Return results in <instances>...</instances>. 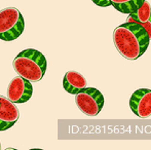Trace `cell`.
<instances>
[{"instance_id": "9c48e42d", "label": "cell", "mask_w": 151, "mask_h": 150, "mask_svg": "<svg viewBox=\"0 0 151 150\" xmlns=\"http://www.w3.org/2000/svg\"><path fill=\"white\" fill-rule=\"evenodd\" d=\"M88 86V81L81 73L77 71H68L64 76L63 88L67 93L71 95H76L81 90Z\"/></svg>"}, {"instance_id": "6da1fadb", "label": "cell", "mask_w": 151, "mask_h": 150, "mask_svg": "<svg viewBox=\"0 0 151 150\" xmlns=\"http://www.w3.org/2000/svg\"><path fill=\"white\" fill-rule=\"evenodd\" d=\"M113 41L117 52L123 58L135 61L147 50L150 39L148 33L140 24L125 22L114 29Z\"/></svg>"}, {"instance_id": "7a4b0ae2", "label": "cell", "mask_w": 151, "mask_h": 150, "mask_svg": "<svg viewBox=\"0 0 151 150\" xmlns=\"http://www.w3.org/2000/svg\"><path fill=\"white\" fill-rule=\"evenodd\" d=\"M12 66L18 75L30 82H38L45 74L46 59L37 50L28 48L14 58Z\"/></svg>"}, {"instance_id": "277c9868", "label": "cell", "mask_w": 151, "mask_h": 150, "mask_svg": "<svg viewBox=\"0 0 151 150\" xmlns=\"http://www.w3.org/2000/svg\"><path fill=\"white\" fill-rule=\"evenodd\" d=\"M105 99L99 90L95 88H88L81 90L76 94L75 103L79 110L88 116L98 115L103 109Z\"/></svg>"}, {"instance_id": "5b68a950", "label": "cell", "mask_w": 151, "mask_h": 150, "mask_svg": "<svg viewBox=\"0 0 151 150\" xmlns=\"http://www.w3.org/2000/svg\"><path fill=\"white\" fill-rule=\"evenodd\" d=\"M33 94L32 82L23 78L22 76H16L10 80L7 88V98L14 104H22L30 100Z\"/></svg>"}, {"instance_id": "ba28073f", "label": "cell", "mask_w": 151, "mask_h": 150, "mask_svg": "<svg viewBox=\"0 0 151 150\" xmlns=\"http://www.w3.org/2000/svg\"><path fill=\"white\" fill-rule=\"evenodd\" d=\"M127 22H136L140 24L148 33L149 39H151V6L149 2L145 0L137 10L129 14Z\"/></svg>"}, {"instance_id": "30bf717a", "label": "cell", "mask_w": 151, "mask_h": 150, "mask_svg": "<svg viewBox=\"0 0 151 150\" xmlns=\"http://www.w3.org/2000/svg\"><path fill=\"white\" fill-rule=\"evenodd\" d=\"M145 0H110L111 5L121 14H132L137 10Z\"/></svg>"}, {"instance_id": "8992f818", "label": "cell", "mask_w": 151, "mask_h": 150, "mask_svg": "<svg viewBox=\"0 0 151 150\" xmlns=\"http://www.w3.org/2000/svg\"><path fill=\"white\" fill-rule=\"evenodd\" d=\"M129 107L132 111L140 118H148L151 116V90L139 88L129 99Z\"/></svg>"}, {"instance_id": "52a82bcc", "label": "cell", "mask_w": 151, "mask_h": 150, "mask_svg": "<svg viewBox=\"0 0 151 150\" xmlns=\"http://www.w3.org/2000/svg\"><path fill=\"white\" fill-rule=\"evenodd\" d=\"M20 117V112L16 104L8 98L0 96V131L10 128Z\"/></svg>"}, {"instance_id": "3957f363", "label": "cell", "mask_w": 151, "mask_h": 150, "mask_svg": "<svg viewBox=\"0 0 151 150\" xmlns=\"http://www.w3.org/2000/svg\"><path fill=\"white\" fill-rule=\"evenodd\" d=\"M24 29L25 21L18 8L7 7L0 10V39L16 40L22 35Z\"/></svg>"}, {"instance_id": "8fae6325", "label": "cell", "mask_w": 151, "mask_h": 150, "mask_svg": "<svg viewBox=\"0 0 151 150\" xmlns=\"http://www.w3.org/2000/svg\"><path fill=\"white\" fill-rule=\"evenodd\" d=\"M96 5L100 6V7H107V6L111 5L110 0H91Z\"/></svg>"}, {"instance_id": "7c38bea8", "label": "cell", "mask_w": 151, "mask_h": 150, "mask_svg": "<svg viewBox=\"0 0 151 150\" xmlns=\"http://www.w3.org/2000/svg\"><path fill=\"white\" fill-rule=\"evenodd\" d=\"M0 149H1V143H0Z\"/></svg>"}]
</instances>
